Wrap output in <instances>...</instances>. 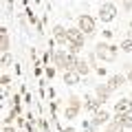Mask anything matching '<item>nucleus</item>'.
I'll list each match as a JSON object with an SVG mask.
<instances>
[{"label":"nucleus","instance_id":"nucleus-1","mask_svg":"<svg viewBox=\"0 0 132 132\" xmlns=\"http://www.w3.org/2000/svg\"><path fill=\"white\" fill-rule=\"evenodd\" d=\"M79 55H73V53H68L66 48H53V62L51 64L55 66L57 71H73L75 68V62Z\"/></svg>","mask_w":132,"mask_h":132},{"label":"nucleus","instance_id":"nucleus-2","mask_svg":"<svg viewBox=\"0 0 132 132\" xmlns=\"http://www.w3.org/2000/svg\"><path fill=\"white\" fill-rule=\"evenodd\" d=\"M95 53H97V60L99 62H108V64H112V62H117V57H119V46L108 44V42H97Z\"/></svg>","mask_w":132,"mask_h":132},{"label":"nucleus","instance_id":"nucleus-3","mask_svg":"<svg viewBox=\"0 0 132 132\" xmlns=\"http://www.w3.org/2000/svg\"><path fill=\"white\" fill-rule=\"evenodd\" d=\"M81 110H84V101H81L77 95H68L66 106H64V119H66V121H73V119L79 117Z\"/></svg>","mask_w":132,"mask_h":132},{"label":"nucleus","instance_id":"nucleus-4","mask_svg":"<svg viewBox=\"0 0 132 132\" xmlns=\"http://www.w3.org/2000/svg\"><path fill=\"white\" fill-rule=\"evenodd\" d=\"M75 27L79 29V31H84L86 35H95L97 33V20L93 18L90 13H81V15H77L75 18Z\"/></svg>","mask_w":132,"mask_h":132},{"label":"nucleus","instance_id":"nucleus-5","mask_svg":"<svg viewBox=\"0 0 132 132\" xmlns=\"http://www.w3.org/2000/svg\"><path fill=\"white\" fill-rule=\"evenodd\" d=\"M99 20L104 24H108V22H112L114 18H117V13H119V9H117V5L114 2H101V7H99Z\"/></svg>","mask_w":132,"mask_h":132},{"label":"nucleus","instance_id":"nucleus-6","mask_svg":"<svg viewBox=\"0 0 132 132\" xmlns=\"http://www.w3.org/2000/svg\"><path fill=\"white\" fill-rule=\"evenodd\" d=\"M53 35V42L57 44V46H68V29L64 27V24H55L51 31Z\"/></svg>","mask_w":132,"mask_h":132},{"label":"nucleus","instance_id":"nucleus-7","mask_svg":"<svg viewBox=\"0 0 132 132\" xmlns=\"http://www.w3.org/2000/svg\"><path fill=\"white\" fill-rule=\"evenodd\" d=\"M86 35L84 31H79L77 27H68V44H75V46H79V48H84L86 46Z\"/></svg>","mask_w":132,"mask_h":132},{"label":"nucleus","instance_id":"nucleus-8","mask_svg":"<svg viewBox=\"0 0 132 132\" xmlns=\"http://www.w3.org/2000/svg\"><path fill=\"white\" fill-rule=\"evenodd\" d=\"M108 121H110V112H108L106 108H99L97 112L93 114V119H90V123H93V128H95V130H99V128H101V126H106Z\"/></svg>","mask_w":132,"mask_h":132},{"label":"nucleus","instance_id":"nucleus-9","mask_svg":"<svg viewBox=\"0 0 132 132\" xmlns=\"http://www.w3.org/2000/svg\"><path fill=\"white\" fill-rule=\"evenodd\" d=\"M114 114H132V99L121 97L119 101H114Z\"/></svg>","mask_w":132,"mask_h":132},{"label":"nucleus","instance_id":"nucleus-10","mask_svg":"<svg viewBox=\"0 0 132 132\" xmlns=\"http://www.w3.org/2000/svg\"><path fill=\"white\" fill-rule=\"evenodd\" d=\"M110 95H112V88H110L108 84H95V97H97L101 104L110 101Z\"/></svg>","mask_w":132,"mask_h":132},{"label":"nucleus","instance_id":"nucleus-11","mask_svg":"<svg viewBox=\"0 0 132 132\" xmlns=\"http://www.w3.org/2000/svg\"><path fill=\"white\" fill-rule=\"evenodd\" d=\"M101 106H104V104H101V101H99L95 95H86V97H84V110H86V112L95 114L99 108H101Z\"/></svg>","mask_w":132,"mask_h":132},{"label":"nucleus","instance_id":"nucleus-12","mask_svg":"<svg viewBox=\"0 0 132 132\" xmlns=\"http://www.w3.org/2000/svg\"><path fill=\"white\" fill-rule=\"evenodd\" d=\"M126 81H128L126 75H121V73H114V75L108 77V81H106V84H108L110 88H112V93H114V90H119L121 86H126Z\"/></svg>","mask_w":132,"mask_h":132},{"label":"nucleus","instance_id":"nucleus-13","mask_svg":"<svg viewBox=\"0 0 132 132\" xmlns=\"http://www.w3.org/2000/svg\"><path fill=\"white\" fill-rule=\"evenodd\" d=\"M62 79H64L66 86H77L81 81V75L73 68V71H64V73H62Z\"/></svg>","mask_w":132,"mask_h":132},{"label":"nucleus","instance_id":"nucleus-14","mask_svg":"<svg viewBox=\"0 0 132 132\" xmlns=\"http://www.w3.org/2000/svg\"><path fill=\"white\" fill-rule=\"evenodd\" d=\"M75 71L79 73L81 77H88V73L93 71V66H90L88 60H84V57H77V62H75Z\"/></svg>","mask_w":132,"mask_h":132},{"label":"nucleus","instance_id":"nucleus-15","mask_svg":"<svg viewBox=\"0 0 132 132\" xmlns=\"http://www.w3.org/2000/svg\"><path fill=\"white\" fill-rule=\"evenodd\" d=\"M114 119H117L126 130H132V114H114Z\"/></svg>","mask_w":132,"mask_h":132},{"label":"nucleus","instance_id":"nucleus-16","mask_svg":"<svg viewBox=\"0 0 132 132\" xmlns=\"http://www.w3.org/2000/svg\"><path fill=\"white\" fill-rule=\"evenodd\" d=\"M106 132H126V128H123L117 119H110V121L106 123Z\"/></svg>","mask_w":132,"mask_h":132},{"label":"nucleus","instance_id":"nucleus-17","mask_svg":"<svg viewBox=\"0 0 132 132\" xmlns=\"http://www.w3.org/2000/svg\"><path fill=\"white\" fill-rule=\"evenodd\" d=\"M9 48H11L9 33H0V51H2V53H9Z\"/></svg>","mask_w":132,"mask_h":132},{"label":"nucleus","instance_id":"nucleus-18","mask_svg":"<svg viewBox=\"0 0 132 132\" xmlns=\"http://www.w3.org/2000/svg\"><path fill=\"white\" fill-rule=\"evenodd\" d=\"M18 117H20V114H18V110H15V108H11L9 112L5 114V119H2V126H11V121H13V119H18Z\"/></svg>","mask_w":132,"mask_h":132},{"label":"nucleus","instance_id":"nucleus-19","mask_svg":"<svg viewBox=\"0 0 132 132\" xmlns=\"http://www.w3.org/2000/svg\"><path fill=\"white\" fill-rule=\"evenodd\" d=\"M119 51H123V53H132V38H123L121 42H119Z\"/></svg>","mask_w":132,"mask_h":132},{"label":"nucleus","instance_id":"nucleus-20","mask_svg":"<svg viewBox=\"0 0 132 132\" xmlns=\"http://www.w3.org/2000/svg\"><path fill=\"white\" fill-rule=\"evenodd\" d=\"M0 64H2V68H9V66L13 64V55H11V53H2V60H0Z\"/></svg>","mask_w":132,"mask_h":132},{"label":"nucleus","instance_id":"nucleus-21","mask_svg":"<svg viewBox=\"0 0 132 132\" xmlns=\"http://www.w3.org/2000/svg\"><path fill=\"white\" fill-rule=\"evenodd\" d=\"M44 75H46V79H53V77H55L57 75V68H55V66H44Z\"/></svg>","mask_w":132,"mask_h":132},{"label":"nucleus","instance_id":"nucleus-22","mask_svg":"<svg viewBox=\"0 0 132 132\" xmlns=\"http://www.w3.org/2000/svg\"><path fill=\"white\" fill-rule=\"evenodd\" d=\"M40 130L42 132H51V123H48L46 117H40Z\"/></svg>","mask_w":132,"mask_h":132},{"label":"nucleus","instance_id":"nucleus-23","mask_svg":"<svg viewBox=\"0 0 132 132\" xmlns=\"http://www.w3.org/2000/svg\"><path fill=\"white\" fill-rule=\"evenodd\" d=\"M81 132H97L93 128V123H90V119H84V121H81Z\"/></svg>","mask_w":132,"mask_h":132},{"label":"nucleus","instance_id":"nucleus-24","mask_svg":"<svg viewBox=\"0 0 132 132\" xmlns=\"http://www.w3.org/2000/svg\"><path fill=\"white\" fill-rule=\"evenodd\" d=\"M27 20H29V22H31V24H35V27H38V18H35V13H33V11L31 9H29V7H27Z\"/></svg>","mask_w":132,"mask_h":132},{"label":"nucleus","instance_id":"nucleus-25","mask_svg":"<svg viewBox=\"0 0 132 132\" xmlns=\"http://www.w3.org/2000/svg\"><path fill=\"white\" fill-rule=\"evenodd\" d=\"M0 81H2V88H9V84H11V75H9V73H2V79H0Z\"/></svg>","mask_w":132,"mask_h":132},{"label":"nucleus","instance_id":"nucleus-26","mask_svg":"<svg viewBox=\"0 0 132 132\" xmlns=\"http://www.w3.org/2000/svg\"><path fill=\"white\" fill-rule=\"evenodd\" d=\"M88 62H90V66H93V68H95V66H99V64H97V53H95V51L88 53Z\"/></svg>","mask_w":132,"mask_h":132},{"label":"nucleus","instance_id":"nucleus-27","mask_svg":"<svg viewBox=\"0 0 132 132\" xmlns=\"http://www.w3.org/2000/svg\"><path fill=\"white\" fill-rule=\"evenodd\" d=\"M123 71H126V77H128V81L132 84V64H123Z\"/></svg>","mask_w":132,"mask_h":132},{"label":"nucleus","instance_id":"nucleus-28","mask_svg":"<svg viewBox=\"0 0 132 132\" xmlns=\"http://www.w3.org/2000/svg\"><path fill=\"white\" fill-rule=\"evenodd\" d=\"M93 71H95V73H97V75H99V77H106V75H108V71H106V66H95Z\"/></svg>","mask_w":132,"mask_h":132},{"label":"nucleus","instance_id":"nucleus-29","mask_svg":"<svg viewBox=\"0 0 132 132\" xmlns=\"http://www.w3.org/2000/svg\"><path fill=\"white\" fill-rule=\"evenodd\" d=\"M22 95H24V104H29V106H31V101H33L31 93H29V90H27V93H22Z\"/></svg>","mask_w":132,"mask_h":132},{"label":"nucleus","instance_id":"nucleus-30","mask_svg":"<svg viewBox=\"0 0 132 132\" xmlns=\"http://www.w3.org/2000/svg\"><path fill=\"white\" fill-rule=\"evenodd\" d=\"M123 11H132V0H123Z\"/></svg>","mask_w":132,"mask_h":132},{"label":"nucleus","instance_id":"nucleus-31","mask_svg":"<svg viewBox=\"0 0 132 132\" xmlns=\"http://www.w3.org/2000/svg\"><path fill=\"white\" fill-rule=\"evenodd\" d=\"M2 132H18L13 126H2Z\"/></svg>","mask_w":132,"mask_h":132},{"label":"nucleus","instance_id":"nucleus-32","mask_svg":"<svg viewBox=\"0 0 132 132\" xmlns=\"http://www.w3.org/2000/svg\"><path fill=\"white\" fill-rule=\"evenodd\" d=\"M60 132H77V130H75V128H71V126H68V128H62Z\"/></svg>","mask_w":132,"mask_h":132},{"label":"nucleus","instance_id":"nucleus-33","mask_svg":"<svg viewBox=\"0 0 132 132\" xmlns=\"http://www.w3.org/2000/svg\"><path fill=\"white\" fill-rule=\"evenodd\" d=\"M128 27H130V29H132V20H130V22H128Z\"/></svg>","mask_w":132,"mask_h":132},{"label":"nucleus","instance_id":"nucleus-34","mask_svg":"<svg viewBox=\"0 0 132 132\" xmlns=\"http://www.w3.org/2000/svg\"><path fill=\"white\" fill-rule=\"evenodd\" d=\"M130 99H132V90H130Z\"/></svg>","mask_w":132,"mask_h":132},{"label":"nucleus","instance_id":"nucleus-35","mask_svg":"<svg viewBox=\"0 0 132 132\" xmlns=\"http://www.w3.org/2000/svg\"><path fill=\"white\" fill-rule=\"evenodd\" d=\"M104 132H106V130H104Z\"/></svg>","mask_w":132,"mask_h":132}]
</instances>
